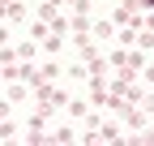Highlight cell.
<instances>
[{
	"label": "cell",
	"instance_id": "6da1fadb",
	"mask_svg": "<svg viewBox=\"0 0 154 146\" xmlns=\"http://www.w3.org/2000/svg\"><path fill=\"white\" fill-rule=\"evenodd\" d=\"M146 9H154V0H146Z\"/></svg>",
	"mask_w": 154,
	"mask_h": 146
}]
</instances>
